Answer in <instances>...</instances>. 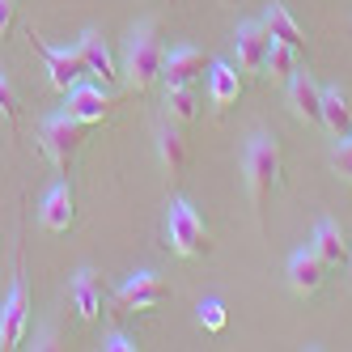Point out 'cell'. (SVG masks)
Listing matches in <instances>:
<instances>
[{
  "label": "cell",
  "mask_w": 352,
  "mask_h": 352,
  "mask_svg": "<svg viewBox=\"0 0 352 352\" xmlns=\"http://www.w3.org/2000/svg\"><path fill=\"white\" fill-rule=\"evenodd\" d=\"M102 348H107V352H136L140 344H136L132 336H123V331H111V336L102 340Z\"/></svg>",
  "instance_id": "obj_26"
},
{
  "label": "cell",
  "mask_w": 352,
  "mask_h": 352,
  "mask_svg": "<svg viewBox=\"0 0 352 352\" xmlns=\"http://www.w3.org/2000/svg\"><path fill=\"white\" fill-rule=\"evenodd\" d=\"M280 170H285V153H280V140L272 132H255L246 140V157H242V174H246V191H250V204L263 212V199L280 187Z\"/></svg>",
  "instance_id": "obj_2"
},
{
  "label": "cell",
  "mask_w": 352,
  "mask_h": 352,
  "mask_svg": "<svg viewBox=\"0 0 352 352\" xmlns=\"http://www.w3.org/2000/svg\"><path fill=\"white\" fill-rule=\"evenodd\" d=\"M30 38H34V52L43 56V68H47V81H52V89L68 94V89L89 72V64H85V56L77 52V47H52V43H43L38 34H30Z\"/></svg>",
  "instance_id": "obj_5"
},
{
  "label": "cell",
  "mask_w": 352,
  "mask_h": 352,
  "mask_svg": "<svg viewBox=\"0 0 352 352\" xmlns=\"http://www.w3.org/2000/svg\"><path fill=\"white\" fill-rule=\"evenodd\" d=\"M166 115H170V123H191L199 115L191 85H166Z\"/></svg>",
  "instance_id": "obj_22"
},
{
  "label": "cell",
  "mask_w": 352,
  "mask_h": 352,
  "mask_svg": "<svg viewBox=\"0 0 352 352\" xmlns=\"http://www.w3.org/2000/svg\"><path fill=\"white\" fill-rule=\"evenodd\" d=\"M34 348H60V336H56V327H38V336H34Z\"/></svg>",
  "instance_id": "obj_28"
},
{
  "label": "cell",
  "mask_w": 352,
  "mask_h": 352,
  "mask_svg": "<svg viewBox=\"0 0 352 352\" xmlns=\"http://www.w3.org/2000/svg\"><path fill=\"white\" fill-rule=\"evenodd\" d=\"M68 301H72V310H77L81 322H94L98 314H102V276H98L94 267H81L77 276H72Z\"/></svg>",
  "instance_id": "obj_11"
},
{
  "label": "cell",
  "mask_w": 352,
  "mask_h": 352,
  "mask_svg": "<svg viewBox=\"0 0 352 352\" xmlns=\"http://www.w3.org/2000/svg\"><path fill=\"white\" fill-rule=\"evenodd\" d=\"M166 297H170V289L162 285L157 272H136V276H128V280L119 285V293H115V301H119L123 310H153V306H162Z\"/></svg>",
  "instance_id": "obj_9"
},
{
  "label": "cell",
  "mask_w": 352,
  "mask_h": 352,
  "mask_svg": "<svg viewBox=\"0 0 352 352\" xmlns=\"http://www.w3.org/2000/svg\"><path fill=\"white\" fill-rule=\"evenodd\" d=\"M64 107H68V115H77L85 128H89V123H102V119L111 115L115 98H111L102 85H85V81H77V85L68 89V102H64Z\"/></svg>",
  "instance_id": "obj_10"
},
{
  "label": "cell",
  "mask_w": 352,
  "mask_h": 352,
  "mask_svg": "<svg viewBox=\"0 0 352 352\" xmlns=\"http://www.w3.org/2000/svg\"><path fill=\"white\" fill-rule=\"evenodd\" d=\"M331 170L340 174V179H348V183H352V132H348V136H340L336 153H331Z\"/></svg>",
  "instance_id": "obj_24"
},
{
  "label": "cell",
  "mask_w": 352,
  "mask_h": 352,
  "mask_svg": "<svg viewBox=\"0 0 352 352\" xmlns=\"http://www.w3.org/2000/svg\"><path fill=\"white\" fill-rule=\"evenodd\" d=\"M38 217H43V230L64 234L68 225L77 221V199H72V187H68V183H56L52 191H47V199H43Z\"/></svg>",
  "instance_id": "obj_14"
},
{
  "label": "cell",
  "mask_w": 352,
  "mask_h": 352,
  "mask_svg": "<svg viewBox=\"0 0 352 352\" xmlns=\"http://www.w3.org/2000/svg\"><path fill=\"white\" fill-rule=\"evenodd\" d=\"M26 327H30V293L21 280H13L9 297H5V306H0V348H17L21 336H26Z\"/></svg>",
  "instance_id": "obj_8"
},
{
  "label": "cell",
  "mask_w": 352,
  "mask_h": 352,
  "mask_svg": "<svg viewBox=\"0 0 352 352\" xmlns=\"http://www.w3.org/2000/svg\"><path fill=\"white\" fill-rule=\"evenodd\" d=\"M285 276H289V289L297 297H314L327 285V259L318 255L314 246H301V250H293V255H289Z\"/></svg>",
  "instance_id": "obj_6"
},
{
  "label": "cell",
  "mask_w": 352,
  "mask_h": 352,
  "mask_svg": "<svg viewBox=\"0 0 352 352\" xmlns=\"http://www.w3.org/2000/svg\"><path fill=\"white\" fill-rule=\"evenodd\" d=\"M272 34L263 30V21H242L234 30V52H238V72L246 77H263V60H267Z\"/></svg>",
  "instance_id": "obj_7"
},
{
  "label": "cell",
  "mask_w": 352,
  "mask_h": 352,
  "mask_svg": "<svg viewBox=\"0 0 352 352\" xmlns=\"http://www.w3.org/2000/svg\"><path fill=\"white\" fill-rule=\"evenodd\" d=\"M166 242L174 255L183 259H204L212 234H208V221L199 217V208H191L187 199H170V212H166Z\"/></svg>",
  "instance_id": "obj_3"
},
{
  "label": "cell",
  "mask_w": 352,
  "mask_h": 352,
  "mask_svg": "<svg viewBox=\"0 0 352 352\" xmlns=\"http://www.w3.org/2000/svg\"><path fill=\"white\" fill-rule=\"evenodd\" d=\"M77 52L85 56L89 72H98V77H102V81H115V77H119V64H115V56H111L107 38L98 34V30H85V34L77 38Z\"/></svg>",
  "instance_id": "obj_18"
},
{
  "label": "cell",
  "mask_w": 352,
  "mask_h": 352,
  "mask_svg": "<svg viewBox=\"0 0 352 352\" xmlns=\"http://www.w3.org/2000/svg\"><path fill=\"white\" fill-rule=\"evenodd\" d=\"M0 119L9 123H17V89H13V81H9V72H0Z\"/></svg>",
  "instance_id": "obj_23"
},
{
  "label": "cell",
  "mask_w": 352,
  "mask_h": 352,
  "mask_svg": "<svg viewBox=\"0 0 352 352\" xmlns=\"http://www.w3.org/2000/svg\"><path fill=\"white\" fill-rule=\"evenodd\" d=\"M81 144H85V123L77 115L60 111V115H47L43 119V148H47V157H52V166L60 174L72 170V162H77V153H81Z\"/></svg>",
  "instance_id": "obj_4"
},
{
  "label": "cell",
  "mask_w": 352,
  "mask_h": 352,
  "mask_svg": "<svg viewBox=\"0 0 352 352\" xmlns=\"http://www.w3.org/2000/svg\"><path fill=\"white\" fill-rule=\"evenodd\" d=\"M162 64H166V47H162V34L153 21H136L128 43H123V77H128V89L132 94H144L162 81Z\"/></svg>",
  "instance_id": "obj_1"
},
{
  "label": "cell",
  "mask_w": 352,
  "mask_h": 352,
  "mask_svg": "<svg viewBox=\"0 0 352 352\" xmlns=\"http://www.w3.org/2000/svg\"><path fill=\"white\" fill-rule=\"evenodd\" d=\"M314 250L327 259V267H336V263L348 259V242H344V230H340L336 221H327V217H322V221L314 225Z\"/></svg>",
  "instance_id": "obj_20"
},
{
  "label": "cell",
  "mask_w": 352,
  "mask_h": 352,
  "mask_svg": "<svg viewBox=\"0 0 352 352\" xmlns=\"http://www.w3.org/2000/svg\"><path fill=\"white\" fill-rule=\"evenodd\" d=\"M157 153H162V170H166V179H170V183H179L183 174H187L191 153H187V140H183V132L174 128V123H166V128L157 132Z\"/></svg>",
  "instance_id": "obj_15"
},
{
  "label": "cell",
  "mask_w": 352,
  "mask_h": 352,
  "mask_svg": "<svg viewBox=\"0 0 352 352\" xmlns=\"http://www.w3.org/2000/svg\"><path fill=\"white\" fill-rule=\"evenodd\" d=\"M322 128L331 132L336 140L352 132V102H348V94H344L340 85L322 89Z\"/></svg>",
  "instance_id": "obj_19"
},
{
  "label": "cell",
  "mask_w": 352,
  "mask_h": 352,
  "mask_svg": "<svg viewBox=\"0 0 352 352\" xmlns=\"http://www.w3.org/2000/svg\"><path fill=\"white\" fill-rule=\"evenodd\" d=\"M238 94H242V72H238L234 64L217 60V64L208 68V98H212V111L221 115L225 107H234Z\"/></svg>",
  "instance_id": "obj_16"
},
{
  "label": "cell",
  "mask_w": 352,
  "mask_h": 352,
  "mask_svg": "<svg viewBox=\"0 0 352 352\" xmlns=\"http://www.w3.org/2000/svg\"><path fill=\"white\" fill-rule=\"evenodd\" d=\"M297 72V52L289 43H276L272 38V47H267V60H263V77H272V81H285L289 85V77Z\"/></svg>",
  "instance_id": "obj_21"
},
{
  "label": "cell",
  "mask_w": 352,
  "mask_h": 352,
  "mask_svg": "<svg viewBox=\"0 0 352 352\" xmlns=\"http://www.w3.org/2000/svg\"><path fill=\"white\" fill-rule=\"evenodd\" d=\"M13 17H17V5L13 0H0V38L13 30Z\"/></svg>",
  "instance_id": "obj_27"
},
{
  "label": "cell",
  "mask_w": 352,
  "mask_h": 352,
  "mask_svg": "<svg viewBox=\"0 0 352 352\" xmlns=\"http://www.w3.org/2000/svg\"><path fill=\"white\" fill-rule=\"evenodd\" d=\"M263 30H267L276 43H289L293 52H301V47H306V30H301V21L289 13V5H280V0H272V5H267Z\"/></svg>",
  "instance_id": "obj_17"
},
{
  "label": "cell",
  "mask_w": 352,
  "mask_h": 352,
  "mask_svg": "<svg viewBox=\"0 0 352 352\" xmlns=\"http://www.w3.org/2000/svg\"><path fill=\"white\" fill-rule=\"evenodd\" d=\"M199 322L208 327V331H225V306L212 297V301H204V306H199Z\"/></svg>",
  "instance_id": "obj_25"
},
{
  "label": "cell",
  "mask_w": 352,
  "mask_h": 352,
  "mask_svg": "<svg viewBox=\"0 0 352 352\" xmlns=\"http://www.w3.org/2000/svg\"><path fill=\"white\" fill-rule=\"evenodd\" d=\"M289 107H293V115L301 119V123H322V89H318V81L310 77V72H293L289 77Z\"/></svg>",
  "instance_id": "obj_12"
},
{
  "label": "cell",
  "mask_w": 352,
  "mask_h": 352,
  "mask_svg": "<svg viewBox=\"0 0 352 352\" xmlns=\"http://www.w3.org/2000/svg\"><path fill=\"white\" fill-rule=\"evenodd\" d=\"M204 68H208L204 52H195V47H174L166 56V64H162V81L166 85H195L204 77Z\"/></svg>",
  "instance_id": "obj_13"
}]
</instances>
